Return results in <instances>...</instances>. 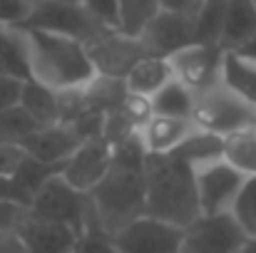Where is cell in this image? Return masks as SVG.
Instances as JSON below:
<instances>
[{
  "label": "cell",
  "mask_w": 256,
  "mask_h": 253,
  "mask_svg": "<svg viewBox=\"0 0 256 253\" xmlns=\"http://www.w3.org/2000/svg\"><path fill=\"white\" fill-rule=\"evenodd\" d=\"M25 2H30V5H35V2H40V0H25Z\"/></svg>",
  "instance_id": "obj_39"
},
{
  "label": "cell",
  "mask_w": 256,
  "mask_h": 253,
  "mask_svg": "<svg viewBox=\"0 0 256 253\" xmlns=\"http://www.w3.org/2000/svg\"><path fill=\"white\" fill-rule=\"evenodd\" d=\"M0 142H5V139H2V134H0Z\"/></svg>",
  "instance_id": "obj_41"
},
{
  "label": "cell",
  "mask_w": 256,
  "mask_h": 253,
  "mask_svg": "<svg viewBox=\"0 0 256 253\" xmlns=\"http://www.w3.org/2000/svg\"><path fill=\"white\" fill-rule=\"evenodd\" d=\"M112 169L102 176V181L87 194L92 226L114 236L132 221L147 214V186H144V152L140 139L112 149Z\"/></svg>",
  "instance_id": "obj_1"
},
{
  "label": "cell",
  "mask_w": 256,
  "mask_h": 253,
  "mask_svg": "<svg viewBox=\"0 0 256 253\" xmlns=\"http://www.w3.org/2000/svg\"><path fill=\"white\" fill-rule=\"evenodd\" d=\"M202 0H160V10L167 12H179V15H196Z\"/></svg>",
  "instance_id": "obj_34"
},
{
  "label": "cell",
  "mask_w": 256,
  "mask_h": 253,
  "mask_svg": "<svg viewBox=\"0 0 256 253\" xmlns=\"http://www.w3.org/2000/svg\"><path fill=\"white\" fill-rule=\"evenodd\" d=\"M20 107L40 127H48V124H58L60 122V99H58V92L32 82V80H25V84H22Z\"/></svg>",
  "instance_id": "obj_21"
},
{
  "label": "cell",
  "mask_w": 256,
  "mask_h": 253,
  "mask_svg": "<svg viewBox=\"0 0 256 253\" xmlns=\"http://www.w3.org/2000/svg\"><path fill=\"white\" fill-rule=\"evenodd\" d=\"M25 162H28V154L20 144L0 142V179L2 181H15Z\"/></svg>",
  "instance_id": "obj_30"
},
{
  "label": "cell",
  "mask_w": 256,
  "mask_h": 253,
  "mask_svg": "<svg viewBox=\"0 0 256 253\" xmlns=\"http://www.w3.org/2000/svg\"><path fill=\"white\" fill-rule=\"evenodd\" d=\"M30 10H32V5L25 0H0V27L2 30L22 27Z\"/></svg>",
  "instance_id": "obj_31"
},
{
  "label": "cell",
  "mask_w": 256,
  "mask_h": 253,
  "mask_svg": "<svg viewBox=\"0 0 256 253\" xmlns=\"http://www.w3.org/2000/svg\"><path fill=\"white\" fill-rule=\"evenodd\" d=\"M150 114L162 117H192L194 114V92L172 80L150 99ZM194 119V117H192Z\"/></svg>",
  "instance_id": "obj_23"
},
{
  "label": "cell",
  "mask_w": 256,
  "mask_h": 253,
  "mask_svg": "<svg viewBox=\"0 0 256 253\" xmlns=\"http://www.w3.org/2000/svg\"><path fill=\"white\" fill-rule=\"evenodd\" d=\"M222 57H224V50L222 47L192 42V45L176 50L167 60H170L174 80L196 94V92L206 89L209 84H214L219 80Z\"/></svg>",
  "instance_id": "obj_11"
},
{
  "label": "cell",
  "mask_w": 256,
  "mask_h": 253,
  "mask_svg": "<svg viewBox=\"0 0 256 253\" xmlns=\"http://www.w3.org/2000/svg\"><path fill=\"white\" fill-rule=\"evenodd\" d=\"M199 124L192 117H162L150 114L137 132L144 157H170L172 152L196 129Z\"/></svg>",
  "instance_id": "obj_15"
},
{
  "label": "cell",
  "mask_w": 256,
  "mask_h": 253,
  "mask_svg": "<svg viewBox=\"0 0 256 253\" xmlns=\"http://www.w3.org/2000/svg\"><path fill=\"white\" fill-rule=\"evenodd\" d=\"M112 162H114L112 147L100 134H94V137H87L85 142L75 149V154L62 164L60 176L75 191L90 194L102 181V176L112 169Z\"/></svg>",
  "instance_id": "obj_13"
},
{
  "label": "cell",
  "mask_w": 256,
  "mask_h": 253,
  "mask_svg": "<svg viewBox=\"0 0 256 253\" xmlns=\"http://www.w3.org/2000/svg\"><path fill=\"white\" fill-rule=\"evenodd\" d=\"M234 253H256V239H249V236H246L244 244H242Z\"/></svg>",
  "instance_id": "obj_37"
},
{
  "label": "cell",
  "mask_w": 256,
  "mask_h": 253,
  "mask_svg": "<svg viewBox=\"0 0 256 253\" xmlns=\"http://www.w3.org/2000/svg\"><path fill=\"white\" fill-rule=\"evenodd\" d=\"M22 84H25V80H20V77L0 75V114L20 104Z\"/></svg>",
  "instance_id": "obj_32"
},
{
  "label": "cell",
  "mask_w": 256,
  "mask_h": 253,
  "mask_svg": "<svg viewBox=\"0 0 256 253\" xmlns=\"http://www.w3.org/2000/svg\"><path fill=\"white\" fill-rule=\"evenodd\" d=\"M72 253H120V251H117L112 236H107V234L100 231L97 226H90V229H85V231L78 236Z\"/></svg>",
  "instance_id": "obj_29"
},
{
  "label": "cell",
  "mask_w": 256,
  "mask_h": 253,
  "mask_svg": "<svg viewBox=\"0 0 256 253\" xmlns=\"http://www.w3.org/2000/svg\"><path fill=\"white\" fill-rule=\"evenodd\" d=\"M246 234L234 216H199L184 229L179 253H234Z\"/></svg>",
  "instance_id": "obj_10"
},
{
  "label": "cell",
  "mask_w": 256,
  "mask_h": 253,
  "mask_svg": "<svg viewBox=\"0 0 256 253\" xmlns=\"http://www.w3.org/2000/svg\"><path fill=\"white\" fill-rule=\"evenodd\" d=\"M35 129H40V124H38L20 104L0 114V134H2L5 142L20 144V142H22L28 134H32Z\"/></svg>",
  "instance_id": "obj_26"
},
{
  "label": "cell",
  "mask_w": 256,
  "mask_h": 253,
  "mask_svg": "<svg viewBox=\"0 0 256 253\" xmlns=\"http://www.w3.org/2000/svg\"><path fill=\"white\" fill-rule=\"evenodd\" d=\"M224 162L246 179L256 176V124L224 137Z\"/></svg>",
  "instance_id": "obj_22"
},
{
  "label": "cell",
  "mask_w": 256,
  "mask_h": 253,
  "mask_svg": "<svg viewBox=\"0 0 256 253\" xmlns=\"http://www.w3.org/2000/svg\"><path fill=\"white\" fill-rule=\"evenodd\" d=\"M224 5L226 0H202L194 15V42L219 47L224 30Z\"/></svg>",
  "instance_id": "obj_24"
},
{
  "label": "cell",
  "mask_w": 256,
  "mask_h": 253,
  "mask_svg": "<svg viewBox=\"0 0 256 253\" xmlns=\"http://www.w3.org/2000/svg\"><path fill=\"white\" fill-rule=\"evenodd\" d=\"M236 52H239V55H244V57L256 60V32L246 40V42H244V45H242V47H239V50H236Z\"/></svg>",
  "instance_id": "obj_36"
},
{
  "label": "cell",
  "mask_w": 256,
  "mask_h": 253,
  "mask_svg": "<svg viewBox=\"0 0 256 253\" xmlns=\"http://www.w3.org/2000/svg\"><path fill=\"white\" fill-rule=\"evenodd\" d=\"M174 80L172 75V67H170V60L167 57H154V55H147L142 57L130 72L127 77L122 80L124 82V89L130 97L134 99H142L150 104V99L164 87Z\"/></svg>",
  "instance_id": "obj_17"
},
{
  "label": "cell",
  "mask_w": 256,
  "mask_h": 253,
  "mask_svg": "<svg viewBox=\"0 0 256 253\" xmlns=\"http://www.w3.org/2000/svg\"><path fill=\"white\" fill-rule=\"evenodd\" d=\"M0 35H2V27H0Z\"/></svg>",
  "instance_id": "obj_42"
},
{
  "label": "cell",
  "mask_w": 256,
  "mask_h": 253,
  "mask_svg": "<svg viewBox=\"0 0 256 253\" xmlns=\"http://www.w3.org/2000/svg\"><path fill=\"white\" fill-rule=\"evenodd\" d=\"M117 2H120V30L134 37L160 12V0H117Z\"/></svg>",
  "instance_id": "obj_25"
},
{
  "label": "cell",
  "mask_w": 256,
  "mask_h": 253,
  "mask_svg": "<svg viewBox=\"0 0 256 253\" xmlns=\"http://www.w3.org/2000/svg\"><path fill=\"white\" fill-rule=\"evenodd\" d=\"M55 2H65V5H80L82 0H55Z\"/></svg>",
  "instance_id": "obj_38"
},
{
  "label": "cell",
  "mask_w": 256,
  "mask_h": 253,
  "mask_svg": "<svg viewBox=\"0 0 256 253\" xmlns=\"http://www.w3.org/2000/svg\"><path fill=\"white\" fill-rule=\"evenodd\" d=\"M170 157L179 159L182 164H186L192 171H196V169H202V167H209V164L224 159V137L196 127V129L172 152Z\"/></svg>",
  "instance_id": "obj_18"
},
{
  "label": "cell",
  "mask_w": 256,
  "mask_h": 253,
  "mask_svg": "<svg viewBox=\"0 0 256 253\" xmlns=\"http://www.w3.org/2000/svg\"><path fill=\"white\" fill-rule=\"evenodd\" d=\"M147 214L157 221L186 229L199 214L194 171L174 157H144Z\"/></svg>",
  "instance_id": "obj_3"
},
{
  "label": "cell",
  "mask_w": 256,
  "mask_h": 253,
  "mask_svg": "<svg viewBox=\"0 0 256 253\" xmlns=\"http://www.w3.org/2000/svg\"><path fill=\"white\" fill-rule=\"evenodd\" d=\"M25 216H28V206H22L18 201L0 199V234L2 231H15Z\"/></svg>",
  "instance_id": "obj_33"
},
{
  "label": "cell",
  "mask_w": 256,
  "mask_h": 253,
  "mask_svg": "<svg viewBox=\"0 0 256 253\" xmlns=\"http://www.w3.org/2000/svg\"><path fill=\"white\" fill-rule=\"evenodd\" d=\"M219 80L256 107V60L239 52H224Z\"/></svg>",
  "instance_id": "obj_20"
},
{
  "label": "cell",
  "mask_w": 256,
  "mask_h": 253,
  "mask_svg": "<svg viewBox=\"0 0 256 253\" xmlns=\"http://www.w3.org/2000/svg\"><path fill=\"white\" fill-rule=\"evenodd\" d=\"M232 216L249 239H256V176L246 179V184L232 209Z\"/></svg>",
  "instance_id": "obj_27"
},
{
  "label": "cell",
  "mask_w": 256,
  "mask_h": 253,
  "mask_svg": "<svg viewBox=\"0 0 256 253\" xmlns=\"http://www.w3.org/2000/svg\"><path fill=\"white\" fill-rule=\"evenodd\" d=\"M28 214L35 219L45 221H58L78 229L80 234L92 226V214H90V201L87 194L75 191L60 174L48 179L30 199Z\"/></svg>",
  "instance_id": "obj_5"
},
{
  "label": "cell",
  "mask_w": 256,
  "mask_h": 253,
  "mask_svg": "<svg viewBox=\"0 0 256 253\" xmlns=\"http://www.w3.org/2000/svg\"><path fill=\"white\" fill-rule=\"evenodd\" d=\"M137 37L144 45L147 55L170 57L176 50H182V47L194 42V17L192 15H179V12L160 10L144 25V30Z\"/></svg>",
  "instance_id": "obj_14"
},
{
  "label": "cell",
  "mask_w": 256,
  "mask_h": 253,
  "mask_svg": "<svg viewBox=\"0 0 256 253\" xmlns=\"http://www.w3.org/2000/svg\"><path fill=\"white\" fill-rule=\"evenodd\" d=\"M192 117L202 129L226 137L232 132L256 124V107L249 104L244 97H239L234 89H229L222 80H216L206 89L194 94Z\"/></svg>",
  "instance_id": "obj_4"
},
{
  "label": "cell",
  "mask_w": 256,
  "mask_h": 253,
  "mask_svg": "<svg viewBox=\"0 0 256 253\" xmlns=\"http://www.w3.org/2000/svg\"><path fill=\"white\" fill-rule=\"evenodd\" d=\"M85 12L107 30H120V2L117 0H82Z\"/></svg>",
  "instance_id": "obj_28"
},
{
  "label": "cell",
  "mask_w": 256,
  "mask_h": 253,
  "mask_svg": "<svg viewBox=\"0 0 256 253\" xmlns=\"http://www.w3.org/2000/svg\"><path fill=\"white\" fill-rule=\"evenodd\" d=\"M252 5H254V10H256V0H252Z\"/></svg>",
  "instance_id": "obj_40"
},
{
  "label": "cell",
  "mask_w": 256,
  "mask_h": 253,
  "mask_svg": "<svg viewBox=\"0 0 256 253\" xmlns=\"http://www.w3.org/2000/svg\"><path fill=\"white\" fill-rule=\"evenodd\" d=\"M12 35L22 50L28 80L62 94L82 89L97 77L82 42L28 27H12Z\"/></svg>",
  "instance_id": "obj_2"
},
{
  "label": "cell",
  "mask_w": 256,
  "mask_h": 253,
  "mask_svg": "<svg viewBox=\"0 0 256 253\" xmlns=\"http://www.w3.org/2000/svg\"><path fill=\"white\" fill-rule=\"evenodd\" d=\"M22 27L62 35V37L82 42L85 47L92 40H97L102 32H107V27L94 22L82 5H65V2H55V0L35 2Z\"/></svg>",
  "instance_id": "obj_6"
},
{
  "label": "cell",
  "mask_w": 256,
  "mask_h": 253,
  "mask_svg": "<svg viewBox=\"0 0 256 253\" xmlns=\"http://www.w3.org/2000/svg\"><path fill=\"white\" fill-rule=\"evenodd\" d=\"M28 253H72L75 241L80 236L78 229L58 221H45L35 216H25L15 229Z\"/></svg>",
  "instance_id": "obj_16"
},
{
  "label": "cell",
  "mask_w": 256,
  "mask_h": 253,
  "mask_svg": "<svg viewBox=\"0 0 256 253\" xmlns=\"http://www.w3.org/2000/svg\"><path fill=\"white\" fill-rule=\"evenodd\" d=\"M87 134L80 122H58V124H48L35 129L32 134H28L20 147L25 149V154L40 164H50V167H62L75 149L85 142Z\"/></svg>",
  "instance_id": "obj_9"
},
{
  "label": "cell",
  "mask_w": 256,
  "mask_h": 253,
  "mask_svg": "<svg viewBox=\"0 0 256 253\" xmlns=\"http://www.w3.org/2000/svg\"><path fill=\"white\" fill-rule=\"evenodd\" d=\"M87 57L94 67L97 77H110V80H124L127 72L147 57L144 45L140 37L127 35L122 30H107L97 40H92L85 47Z\"/></svg>",
  "instance_id": "obj_8"
},
{
  "label": "cell",
  "mask_w": 256,
  "mask_h": 253,
  "mask_svg": "<svg viewBox=\"0 0 256 253\" xmlns=\"http://www.w3.org/2000/svg\"><path fill=\"white\" fill-rule=\"evenodd\" d=\"M244 184H246V176L239 174L234 167H229L224 159L196 169L194 186H196L199 214L202 216H229Z\"/></svg>",
  "instance_id": "obj_7"
},
{
  "label": "cell",
  "mask_w": 256,
  "mask_h": 253,
  "mask_svg": "<svg viewBox=\"0 0 256 253\" xmlns=\"http://www.w3.org/2000/svg\"><path fill=\"white\" fill-rule=\"evenodd\" d=\"M0 253H28V249L22 246L18 231H2L0 234Z\"/></svg>",
  "instance_id": "obj_35"
},
{
  "label": "cell",
  "mask_w": 256,
  "mask_h": 253,
  "mask_svg": "<svg viewBox=\"0 0 256 253\" xmlns=\"http://www.w3.org/2000/svg\"><path fill=\"white\" fill-rule=\"evenodd\" d=\"M184 229L142 216L112 236L120 253H179Z\"/></svg>",
  "instance_id": "obj_12"
},
{
  "label": "cell",
  "mask_w": 256,
  "mask_h": 253,
  "mask_svg": "<svg viewBox=\"0 0 256 253\" xmlns=\"http://www.w3.org/2000/svg\"><path fill=\"white\" fill-rule=\"evenodd\" d=\"M256 32V10L252 0H226L224 5V30L219 47L224 52H236Z\"/></svg>",
  "instance_id": "obj_19"
}]
</instances>
